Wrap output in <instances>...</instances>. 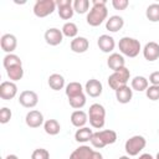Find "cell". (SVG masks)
I'll return each mask as SVG.
<instances>
[{
    "instance_id": "obj_1",
    "label": "cell",
    "mask_w": 159,
    "mask_h": 159,
    "mask_svg": "<svg viewBox=\"0 0 159 159\" xmlns=\"http://www.w3.org/2000/svg\"><path fill=\"white\" fill-rule=\"evenodd\" d=\"M108 10H107V1L106 0H93L92 7L87 12L86 21L89 26H99L104 20H107Z\"/></svg>"
},
{
    "instance_id": "obj_2",
    "label": "cell",
    "mask_w": 159,
    "mask_h": 159,
    "mask_svg": "<svg viewBox=\"0 0 159 159\" xmlns=\"http://www.w3.org/2000/svg\"><path fill=\"white\" fill-rule=\"evenodd\" d=\"M118 48L122 55H124L127 57H132V58L137 57L139 55V52L142 51L139 40H137L134 37H129V36H124L119 40Z\"/></svg>"
},
{
    "instance_id": "obj_3",
    "label": "cell",
    "mask_w": 159,
    "mask_h": 159,
    "mask_svg": "<svg viewBox=\"0 0 159 159\" xmlns=\"http://www.w3.org/2000/svg\"><path fill=\"white\" fill-rule=\"evenodd\" d=\"M116 142H117V133L112 129L93 132V135L91 138V144L97 149H102L106 145L113 144Z\"/></svg>"
},
{
    "instance_id": "obj_4",
    "label": "cell",
    "mask_w": 159,
    "mask_h": 159,
    "mask_svg": "<svg viewBox=\"0 0 159 159\" xmlns=\"http://www.w3.org/2000/svg\"><path fill=\"white\" fill-rule=\"evenodd\" d=\"M88 120L92 128L102 129L106 123V109L99 103H93L88 109Z\"/></svg>"
},
{
    "instance_id": "obj_5",
    "label": "cell",
    "mask_w": 159,
    "mask_h": 159,
    "mask_svg": "<svg viewBox=\"0 0 159 159\" xmlns=\"http://www.w3.org/2000/svg\"><path fill=\"white\" fill-rule=\"evenodd\" d=\"M130 78V71L127 67H123L118 71H114L112 75L108 77V86L116 92L118 88L127 86L128 81Z\"/></svg>"
},
{
    "instance_id": "obj_6",
    "label": "cell",
    "mask_w": 159,
    "mask_h": 159,
    "mask_svg": "<svg viewBox=\"0 0 159 159\" xmlns=\"http://www.w3.org/2000/svg\"><path fill=\"white\" fill-rule=\"evenodd\" d=\"M145 145H147V139L143 135L137 134V135H133L129 139H127V142L124 144V149H125L127 155L135 157L145 148Z\"/></svg>"
},
{
    "instance_id": "obj_7",
    "label": "cell",
    "mask_w": 159,
    "mask_h": 159,
    "mask_svg": "<svg viewBox=\"0 0 159 159\" xmlns=\"http://www.w3.org/2000/svg\"><path fill=\"white\" fill-rule=\"evenodd\" d=\"M56 10V1L53 0H37L34 5V14L37 17H46Z\"/></svg>"
},
{
    "instance_id": "obj_8",
    "label": "cell",
    "mask_w": 159,
    "mask_h": 159,
    "mask_svg": "<svg viewBox=\"0 0 159 159\" xmlns=\"http://www.w3.org/2000/svg\"><path fill=\"white\" fill-rule=\"evenodd\" d=\"M19 103L25 108H34L39 103V96L35 91L25 89L19 96Z\"/></svg>"
},
{
    "instance_id": "obj_9",
    "label": "cell",
    "mask_w": 159,
    "mask_h": 159,
    "mask_svg": "<svg viewBox=\"0 0 159 159\" xmlns=\"http://www.w3.org/2000/svg\"><path fill=\"white\" fill-rule=\"evenodd\" d=\"M58 16L62 20H70L72 19L75 10H73V2L72 0H57L56 1Z\"/></svg>"
},
{
    "instance_id": "obj_10",
    "label": "cell",
    "mask_w": 159,
    "mask_h": 159,
    "mask_svg": "<svg viewBox=\"0 0 159 159\" xmlns=\"http://www.w3.org/2000/svg\"><path fill=\"white\" fill-rule=\"evenodd\" d=\"M17 94V86L12 81H4L0 84V97L4 101H10Z\"/></svg>"
},
{
    "instance_id": "obj_11",
    "label": "cell",
    "mask_w": 159,
    "mask_h": 159,
    "mask_svg": "<svg viewBox=\"0 0 159 159\" xmlns=\"http://www.w3.org/2000/svg\"><path fill=\"white\" fill-rule=\"evenodd\" d=\"M43 37H45V41H46L47 45H50V46H57V45H60L62 42L63 34H62V31L60 29L51 27V29H47L46 30Z\"/></svg>"
},
{
    "instance_id": "obj_12",
    "label": "cell",
    "mask_w": 159,
    "mask_h": 159,
    "mask_svg": "<svg viewBox=\"0 0 159 159\" xmlns=\"http://www.w3.org/2000/svg\"><path fill=\"white\" fill-rule=\"evenodd\" d=\"M25 123L30 128H39L45 123L43 114L37 109H32V111L27 112V114L25 117Z\"/></svg>"
},
{
    "instance_id": "obj_13",
    "label": "cell",
    "mask_w": 159,
    "mask_h": 159,
    "mask_svg": "<svg viewBox=\"0 0 159 159\" xmlns=\"http://www.w3.org/2000/svg\"><path fill=\"white\" fill-rule=\"evenodd\" d=\"M0 46H1V50L4 52L7 53H12L17 46V39L15 35L12 34H4L0 39Z\"/></svg>"
},
{
    "instance_id": "obj_14",
    "label": "cell",
    "mask_w": 159,
    "mask_h": 159,
    "mask_svg": "<svg viewBox=\"0 0 159 159\" xmlns=\"http://www.w3.org/2000/svg\"><path fill=\"white\" fill-rule=\"evenodd\" d=\"M84 91L89 96V97H93V98H97L102 94L103 92V86L101 83V81L96 80V78H91L86 82L84 84Z\"/></svg>"
},
{
    "instance_id": "obj_15",
    "label": "cell",
    "mask_w": 159,
    "mask_h": 159,
    "mask_svg": "<svg viewBox=\"0 0 159 159\" xmlns=\"http://www.w3.org/2000/svg\"><path fill=\"white\" fill-rule=\"evenodd\" d=\"M142 51H143L144 58L149 62L157 61L159 58V43H157L154 41H150V42L145 43V46L143 47Z\"/></svg>"
},
{
    "instance_id": "obj_16",
    "label": "cell",
    "mask_w": 159,
    "mask_h": 159,
    "mask_svg": "<svg viewBox=\"0 0 159 159\" xmlns=\"http://www.w3.org/2000/svg\"><path fill=\"white\" fill-rule=\"evenodd\" d=\"M97 45H98V47H99V50H101L102 52L109 53V52H112V51L114 50V47H116V41H114V39H113L112 36L104 34V35H101V36L98 37Z\"/></svg>"
},
{
    "instance_id": "obj_17",
    "label": "cell",
    "mask_w": 159,
    "mask_h": 159,
    "mask_svg": "<svg viewBox=\"0 0 159 159\" xmlns=\"http://www.w3.org/2000/svg\"><path fill=\"white\" fill-rule=\"evenodd\" d=\"M107 66L114 72V71H118V70L125 67V60L122 53L112 52L109 55V57L107 58Z\"/></svg>"
},
{
    "instance_id": "obj_18",
    "label": "cell",
    "mask_w": 159,
    "mask_h": 159,
    "mask_svg": "<svg viewBox=\"0 0 159 159\" xmlns=\"http://www.w3.org/2000/svg\"><path fill=\"white\" fill-rule=\"evenodd\" d=\"M70 47L75 53H83V52H86L88 50L89 41L83 36H77L73 40H71Z\"/></svg>"
},
{
    "instance_id": "obj_19",
    "label": "cell",
    "mask_w": 159,
    "mask_h": 159,
    "mask_svg": "<svg viewBox=\"0 0 159 159\" xmlns=\"http://www.w3.org/2000/svg\"><path fill=\"white\" fill-rule=\"evenodd\" d=\"M123 26H124V20L119 15L109 16V19H107L106 21V29L109 32H118L119 30H122Z\"/></svg>"
},
{
    "instance_id": "obj_20",
    "label": "cell",
    "mask_w": 159,
    "mask_h": 159,
    "mask_svg": "<svg viewBox=\"0 0 159 159\" xmlns=\"http://www.w3.org/2000/svg\"><path fill=\"white\" fill-rule=\"evenodd\" d=\"M88 120V113H86L82 109H76L72 112L71 114V123L76 127V128H82L86 125Z\"/></svg>"
},
{
    "instance_id": "obj_21",
    "label": "cell",
    "mask_w": 159,
    "mask_h": 159,
    "mask_svg": "<svg viewBox=\"0 0 159 159\" xmlns=\"http://www.w3.org/2000/svg\"><path fill=\"white\" fill-rule=\"evenodd\" d=\"M132 97H133V89L127 84V86H123L120 88H118L116 91V98L119 103L122 104H127L132 101Z\"/></svg>"
},
{
    "instance_id": "obj_22",
    "label": "cell",
    "mask_w": 159,
    "mask_h": 159,
    "mask_svg": "<svg viewBox=\"0 0 159 159\" xmlns=\"http://www.w3.org/2000/svg\"><path fill=\"white\" fill-rule=\"evenodd\" d=\"M92 152L93 149L89 145H81L71 153L70 159H89Z\"/></svg>"
},
{
    "instance_id": "obj_23",
    "label": "cell",
    "mask_w": 159,
    "mask_h": 159,
    "mask_svg": "<svg viewBox=\"0 0 159 159\" xmlns=\"http://www.w3.org/2000/svg\"><path fill=\"white\" fill-rule=\"evenodd\" d=\"M47 83L53 91H60L65 87V77L60 73H52L48 76Z\"/></svg>"
},
{
    "instance_id": "obj_24",
    "label": "cell",
    "mask_w": 159,
    "mask_h": 159,
    "mask_svg": "<svg viewBox=\"0 0 159 159\" xmlns=\"http://www.w3.org/2000/svg\"><path fill=\"white\" fill-rule=\"evenodd\" d=\"M149 87V81L147 77L144 76H135L132 81H130V88L133 91H138V92H143L147 91V88Z\"/></svg>"
},
{
    "instance_id": "obj_25",
    "label": "cell",
    "mask_w": 159,
    "mask_h": 159,
    "mask_svg": "<svg viewBox=\"0 0 159 159\" xmlns=\"http://www.w3.org/2000/svg\"><path fill=\"white\" fill-rule=\"evenodd\" d=\"M93 135V132L91 128L88 127H82V128H78L75 133V139L76 142L78 143H87V142H91V138Z\"/></svg>"
},
{
    "instance_id": "obj_26",
    "label": "cell",
    "mask_w": 159,
    "mask_h": 159,
    "mask_svg": "<svg viewBox=\"0 0 159 159\" xmlns=\"http://www.w3.org/2000/svg\"><path fill=\"white\" fill-rule=\"evenodd\" d=\"M65 93H66L67 98H71V97L84 93V88L82 87V84L80 82H70L65 87Z\"/></svg>"
},
{
    "instance_id": "obj_27",
    "label": "cell",
    "mask_w": 159,
    "mask_h": 159,
    "mask_svg": "<svg viewBox=\"0 0 159 159\" xmlns=\"http://www.w3.org/2000/svg\"><path fill=\"white\" fill-rule=\"evenodd\" d=\"M43 129L48 135H57L61 130V124L56 119H47L43 123Z\"/></svg>"
},
{
    "instance_id": "obj_28",
    "label": "cell",
    "mask_w": 159,
    "mask_h": 159,
    "mask_svg": "<svg viewBox=\"0 0 159 159\" xmlns=\"http://www.w3.org/2000/svg\"><path fill=\"white\" fill-rule=\"evenodd\" d=\"M2 66L5 70L14 67V66H22V61L21 58L15 55V53H7L4 58H2Z\"/></svg>"
},
{
    "instance_id": "obj_29",
    "label": "cell",
    "mask_w": 159,
    "mask_h": 159,
    "mask_svg": "<svg viewBox=\"0 0 159 159\" xmlns=\"http://www.w3.org/2000/svg\"><path fill=\"white\" fill-rule=\"evenodd\" d=\"M61 31H62L63 36L70 37V39H72V40H73L75 37H77V34H78V27H77V25H76L75 22L68 21V22H65V24H63V26H62Z\"/></svg>"
},
{
    "instance_id": "obj_30",
    "label": "cell",
    "mask_w": 159,
    "mask_h": 159,
    "mask_svg": "<svg viewBox=\"0 0 159 159\" xmlns=\"http://www.w3.org/2000/svg\"><path fill=\"white\" fill-rule=\"evenodd\" d=\"M6 75H7L9 80L12 81V82L20 81V80H22V77H24V68H22V66H14V67H10V68L6 70Z\"/></svg>"
},
{
    "instance_id": "obj_31",
    "label": "cell",
    "mask_w": 159,
    "mask_h": 159,
    "mask_svg": "<svg viewBox=\"0 0 159 159\" xmlns=\"http://www.w3.org/2000/svg\"><path fill=\"white\" fill-rule=\"evenodd\" d=\"M145 16L149 21L158 22L159 21V4H157V2L150 4L145 10Z\"/></svg>"
},
{
    "instance_id": "obj_32",
    "label": "cell",
    "mask_w": 159,
    "mask_h": 159,
    "mask_svg": "<svg viewBox=\"0 0 159 159\" xmlns=\"http://www.w3.org/2000/svg\"><path fill=\"white\" fill-rule=\"evenodd\" d=\"M86 101H87V99H86V94H84V93L68 98L70 106H71L72 108H75V109H81L82 107H84Z\"/></svg>"
},
{
    "instance_id": "obj_33",
    "label": "cell",
    "mask_w": 159,
    "mask_h": 159,
    "mask_svg": "<svg viewBox=\"0 0 159 159\" xmlns=\"http://www.w3.org/2000/svg\"><path fill=\"white\" fill-rule=\"evenodd\" d=\"M73 10L77 14H86L89 11V1L88 0H75Z\"/></svg>"
},
{
    "instance_id": "obj_34",
    "label": "cell",
    "mask_w": 159,
    "mask_h": 159,
    "mask_svg": "<svg viewBox=\"0 0 159 159\" xmlns=\"http://www.w3.org/2000/svg\"><path fill=\"white\" fill-rule=\"evenodd\" d=\"M145 96L150 101H158L159 99V86H149L145 91Z\"/></svg>"
},
{
    "instance_id": "obj_35",
    "label": "cell",
    "mask_w": 159,
    "mask_h": 159,
    "mask_svg": "<svg viewBox=\"0 0 159 159\" xmlns=\"http://www.w3.org/2000/svg\"><path fill=\"white\" fill-rule=\"evenodd\" d=\"M31 159H50V153L45 148H37L32 152Z\"/></svg>"
},
{
    "instance_id": "obj_36",
    "label": "cell",
    "mask_w": 159,
    "mask_h": 159,
    "mask_svg": "<svg viewBox=\"0 0 159 159\" xmlns=\"http://www.w3.org/2000/svg\"><path fill=\"white\" fill-rule=\"evenodd\" d=\"M11 117H12V113H11V111L7 107H2L0 109V123L1 124L9 123L10 119H11Z\"/></svg>"
},
{
    "instance_id": "obj_37",
    "label": "cell",
    "mask_w": 159,
    "mask_h": 159,
    "mask_svg": "<svg viewBox=\"0 0 159 159\" xmlns=\"http://www.w3.org/2000/svg\"><path fill=\"white\" fill-rule=\"evenodd\" d=\"M112 6L116 10H125L129 6L128 0H112Z\"/></svg>"
},
{
    "instance_id": "obj_38",
    "label": "cell",
    "mask_w": 159,
    "mask_h": 159,
    "mask_svg": "<svg viewBox=\"0 0 159 159\" xmlns=\"http://www.w3.org/2000/svg\"><path fill=\"white\" fill-rule=\"evenodd\" d=\"M148 81L153 84V86H159V71H155V72H152Z\"/></svg>"
},
{
    "instance_id": "obj_39",
    "label": "cell",
    "mask_w": 159,
    "mask_h": 159,
    "mask_svg": "<svg viewBox=\"0 0 159 159\" xmlns=\"http://www.w3.org/2000/svg\"><path fill=\"white\" fill-rule=\"evenodd\" d=\"M89 159H103V155H102V153H99L97 150H93L91 157H89Z\"/></svg>"
},
{
    "instance_id": "obj_40",
    "label": "cell",
    "mask_w": 159,
    "mask_h": 159,
    "mask_svg": "<svg viewBox=\"0 0 159 159\" xmlns=\"http://www.w3.org/2000/svg\"><path fill=\"white\" fill-rule=\"evenodd\" d=\"M138 159H155V158H153V155L149 154V153H143V154L139 155Z\"/></svg>"
},
{
    "instance_id": "obj_41",
    "label": "cell",
    "mask_w": 159,
    "mask_h": 159,
    "mask_svg": "<svg viewBox=\"0 0 159 159\" xmlns=\"http://www.w3.org/2000/svg\"><path fill=\"white\" fill-rule=\"evenodd\" d=\"M5 159H19V157H17V155H15V154H9Z\"/></svg>"
},
{
    "instance_id": "obj_42",
    "label": "cell",
    "mask_w": 159,
    "mask_h": 159,
    "mask_svg": "<svg viewBox=\"0 0 159 159\" xmlns=\"http://www.w3.org/2000/svg\"><path fill=\"white\" fill-rule=\"evenodd\" d=\"M118 159H130V157H129V155H122V157H119Z\"/></svg>"
},
{
    "instance_id": "obj_43",
    "label": "cell",
    "mask_w": 159,
    "mask_h": 159,
    "mask_svg": "<svg viewBox=\"0 0 159 159\" xmlns=\"http://www.w3.org/2000/svg\"><path fill=\"white\" fill-rule=\"evenodd\" d=\"M155 159H159V152L157 153V155H155Z\"/></svg>"
}]
</instances>
